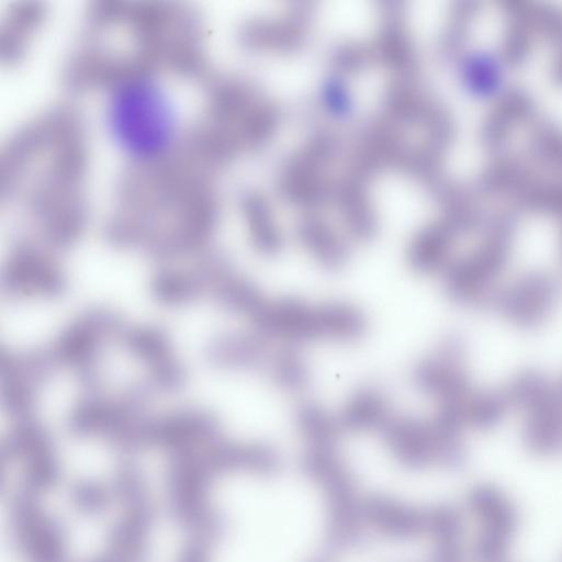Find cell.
Returning a JSON list of instances; mask_svg holds the SVG:
<instances>
[{
    "instance_id": "obj_7",
    "label": "cell",
    "mask_w": 562,
    "mask_h": 562,
    "mask_svg": "<svg viewBox=\"0 0 562 562\" xmlns=\"http://www.w3.org/2000/svg\"><path fill=\"white\" fill-rule=\"evenodd\" d=\"M558 297L559 288L550 274L530 271L499 288L491 306L516 327L532 329L548 319Z\"/></svg>"
},
{
    "instance_id": "obj_21",
    "label": "cell",
    "mask_w": 562,
    "mask_h": 562,
    "mask_svg": "<svg viewBox=\"0 0 562 562\" xmlns=\"http://www.w3.org/2000/svg\"><path fill=\"white\" fill-rule=\"evenodd\" d=\"M296 428L310 447L335 448L340 425L325 408L315 403H303L295 409Z\"/></svg>"
},
{
    "instance_id": "obj_30",
    "label": "cell",
    "mask_w": 562,
    "mask_h": 562,
    "mask_svg": "<svg viewBox=\"0 0 562 562\" xmlns=\"http://www.w3.org/2000/svg\"><path fill=\"white\" fill-rule=\"evenodd\" d=\"M313 562H329V561H328V560H325V559H321V558H319V559L314 560Z\"/></svg>"
},
{
    "instance_id": "obj_26",
    "label": "cell",
    "mask_w": 562,
    "mask_h": 562,
    "mask_svg": "<svg viewBox=\"0 0 562 562\" xmlns=\"http://www.w3.org/2000/svg\"><path fill=\"white\" fill-rule=\"evenodd\" d=\"M546 375L533 369H525L516 373L504 391L510 407L526 411L528 407L547 396L554 390Z\"/></svg>"
},
{
    "instance_id": "obj_5",
    "label": "cell",
    "mask_w": 562,
    "mask_h": 562,
    "mask_svg": "<svg viewBox=\"0 0 562 562\" xmlns=\"http://www.w3.org/2000/svg\"><path fill=\"white\" fill-rule=\"evenodd\" d=\"M121 318L108 308H93L71 322L48 347L56 366L75 369L87 385L97 382L95 361L103 342L120 335Z\"/></svg>"
},
{
    "instance_id": "obj_10",
    "label": "cell",
    "mask_w": 562,
    "mask_h": 562,
    "mask_svg": "<svg viewBox=\"0 0 562 562\" xmlns=\"http://www.w3.org/2000/svg\"><path fill=\"white\" fill-rule=\"evenodd\" d=\"M381 430L385 445L403 467L420 470L435 460L428 423L409 416H390Z\"/></svg>"
},
{
    "instance_id": "obj_27",
    "label": "cell",
    "mask_w": 562,
    "mask_h": 562,
    "mask_svg": "<svg viewBox=\"0 0 562 562\" xmlns=\"http://www.w3.org/2000/svg\"><path fill=\"white\" fill-rule=\"evenodd\" d=\"M302 239L315 259L327 269H338L344 266L347 254L339 240L318 226H305Z\"/></svg>"
},
{
    "instance_id": "obj_20",
    "label": "cell",
    "mask_w": 562,
    "mask_h": 562,
    "mask_svg": "<svg viewBox=\"0 0 562 562\" xmlns=\"http://www.w3.org/2000/svg\"><path fill=\"white\" fill-rule=\"evenodd\" d=\"M318 338L334 340H353L366 329L362 312L348 303H326L315 306Z\"/></svg>"
},
{
    "instance_id": "obj_23",
    "label": "cell",
    "mask_w": 562,
    "mask_h": 562,
    "mask_svg": "<svg viewBox=\"0 0 562 562\" xmlns=\"http://www.w3.org/2000/svg\"><path fill=\"white\" fill-rule=\"evenodd\" d=\"M510 408L504 389L473 390L465 400L464 414L467 425L486 429L497 425Z\"/></svg>"
},
{
    "instance_id": "obj_11",
    "label": "cell",
    "mask_w": 562,
    "mask_h": 562,
    "mask_svg": "<svg viewBox=\"0 0 562 562\" xmlns=\"http://www.w3.org/2000/svg\"><path fill=\"white\" fill-rule=\"evenodd\" d=\"M204 356L209 363L221 369L255 370L266 363L268 351L259 335L228 331L212 338Z\"/></svg>"
},
{
    "instance_id": "obj_28",
    "label": "cell",
    "mask_w": 562,
    "mask_h": 562,
    "mask_svg": "<svg viewBox=\"0 0 562 562\" xmlns=\"http://www.w3.org/2000/svg\"><path fill=\"white\" fill-rule=\"evenodd\" d=\"M530 150L562 171V132L558 127L538 122L530 137Z\"/></svg>"
},
{
    "instance_id": "obj_8",
    "label": "cell",
    "mask_w": 562,
    "mask_h": 562,
    "mask_svg": "<svg viewBox=\"0 0 562 562\" xmlns=\"http://www.w3.org/2000/svg\"><path fill=\"white\" fill-rule=\"evenodd\" d=\"M1 288L9 295L57 297L67 290V279L59 266L42 250L21 244L1 271Z\"/></svg>"
},
{
    "instance_id": "obj_2",
    "label": "cell",
    "mask_w": 562,
    "mask_h": 562,
    "mask_svg": "<svg viewBox=\"0 0 562 562\" xmlns=\"http://www.w3.org/2000/svg\"><path fill=\"white\" fill-rule=\"evenodd\" d=\"M87 149L78 116L58 109L29 123L2 157L3 193L21 202L45 240L77 241L87 220Z\"/></svg>"
},
{
    "instance_id": "obj_1",
    "label": "cell",
    "mask_w": 562,
    "mask_h": 562,
    "mask_svg": "<svg viewBox=\"0 0 562 562\" xmlns=\"http://www.w3.org/2000/svg\"><path fill=\"white\" fill-rule=\"evenodd\" d=\"M215 225L206 165L184 147L133 164L121 182L106 239L159 261L201 252Z\"/></svg>"
},
{
    "instance_id": "obj_17",
    "label": "cell",
    "mask_w": 562,
    "mask_h": 562,
    "mask_svg": "<svg viewBox=\"0 0 562 562\" xmlns=\"http://www.w3.org/2000/svg\"><path fill=\"white\" fill-rule=\"evenodd\" d=\"M390 416L384 393L374 386H363L349 397L338 422L341 428L359 432L382 428Z\"/></svg>"
},
{
    "instance_id": "obj_15",
    "label": "cell",
    "mask_w": 562,
    "mask_h": 562,
    "mask_svg": "<svg viewBox=\"0 0 562 562\" xmlns=\"http://www.w3.org/2000/svg\"><path fill=\"white\" fill-rule=\"evenodd\" d=\"M524 412V436L531 447L550 450L562 442V397L557 385Z\"/></svg>"
},
{
    "instance_id": "obj_4",
    "label": "cell",
    "mask_w": 562,
    "mask_h": 562,
    "mask_svg": "<svg viewBox=\"0 0 562 562\" xmlns=\"http://www.w3.org/2000/svg\"><path fill=\"white\" fill-rule=\"evenodd\" d=\"M515 220L499 214L487 224L480 247L463 258L448 263L443 272V288L456 303L471 306H491L498 291L512 250Z\"/></svg>"
},
{
    "instance_id": "obj_16",
    "label": "cell",
    "mask_w": 562,
    "mask_h": 562,
    "mask_svg": "<svg viewBox=\"0 0 562 562\" xmlns=\"http://www.w3.org/2000/svg\"><path fill=\"white\" fill-rule=\"evenodd\" d=\"M45 9L41 2L16 3L3 21L1 29L2 58L13 61L26 50L34 34L41 27Z\"/></svg>"
},
{
    "instance_id": "obj_24",
    "label": "cell",
    "mask_w": 562,
    "mask_h": 562,
    "mask_svg": "<svg viewBox=\"0 0 562 562\" xmlns=\"http://www.w3.org/2000/svg\"><path fill=\"white\" fill-rule=\"evenodd\" d=\"M486 123L487 143L492 146L502 144L513 125L518 120L529 116L532 112L531 100L520 91H512L504 95Z\"/></svg>"
},
{
    "instance_id": "obj_22",
    "label": "cell",
    "mask_w": 562,
    "mask_h": 562,
    "mask_svg": "<svg viewBox=\"0 0 562 562\" xmlns=\"http://www.w3.org/2000/svg\"><path fill=\"white\" fill-rule=\"evenodd\" d=\"M452 235L448 229H430L422 234L409 250L411 266L418 273H432L449 263Z\"/></svg>"
},
{
    "instance_id": "obj_25",
    "label": "cell",
    "mask_w": 562,
    "mask_h": 562,
    "mask_svg": "<svg viewBox=\"0 0 562 562\" xmlns=\"http://www.w3.org/2000/svg\"><path fill=\"white\" fill-rule=\"evenodd\" d=\"M273 382L286 392L304 391L311 380L310 369L299 350L285 347L274 353L270 360Z\"/></svg>"
},
{
    "instance_id": "obj_29",
    "label": "cell",
    "mask_w": 562,
    "mask_h": 562,
    "mask_svg": "<svg viewBox=\"0 0 562 562\" xmlns=\"http://www.w3.org/2000/svg\"><path fill=\"white\" fill-rule=\"evenodd\" d=\"M557 389H558V391H559V393H560V395L562 397V378H561L559 384L557 385Z\"/></svg>"
},
{
    "instance_id": "obj_9",
    "label": "cell",
    "mask_w": 562,
    "mask_h": 562,
    "mask_svg": "<svg viewBox=\"0 0 562 562\" xmlns=\"http://www.w3.org/2000/svg\"><path fill=\"white\" fill-rule=\"evenodd\" d=\"M252 323L261 336L295 342L318 338L315 306L296 297L268 301Z\"/></svg>"
},
{
    "instance_id": "obj_19",
    "label": "cell",
    "mask_w": 562,
    "mask_h": 562,
    "mask_svg": "<svg viewBox=\"0 0 562 562\" xmlns=\"http://www.w3.org/2000/svg\"><path fill=\"white\" fill-rule=\"evenodd\" d=\"M120 335L125 348L142 360L149 372L161 370L177 361L169 338L157 327H124Z\"/></svg>"
},
{
    "instance_id": "obj_14",
    "label": "cell",
    "mask_w": 562,
    "mask_h": 562,
    "mask_svg": "<svg viewBox=\"0 0 562 562\" xmlns=\"http://www.w3.org/2000/svg\"><path fill=\"white\" fill-rule=\"evenodd\" d=\"M149 291L158 303L184 305L209 294V278L200 262L190 270L165 269L151 278Z\"/></svg>"
},
{
    "instance_id": "obj_3",
    "label": "cell",
    "mask_w": 562,
    "mask_h": 562,
    "mask_svg": "<svg viewBox=\"0 0 562 562\" xmlns=\"http://www.w3.org/2000/svg\"><path fill=\"white\" fill-rule=\"evenodd\" d=\"M106 124L134 164L160 160L177 149L173 103L153 72L124 76L109 86Z\"/></svg>"
},
{
    "instance_id": "obj_13",
    "label": "cell",
    "mask_w": 562,
    "mask_h": 562,
    "mask_svg": "<svg viewBox=\"0 0 562 562\" xmlns=\"http://www.w3.org/2000/svg\"><path fill=\"white\" fill-rule=\"evenodd\" d=\"M301 467L322 487L327 502L355 496L352 476L335 448L310 447L302 456Z\"/></svg>"
},
{
    "instance_id": "obj_18",
    "label": "cell",
    "mask_w": 562,
    "mask_h": 562,
    "mask_svg": "<svg viewBox=\"0 0 562 562\" xmlns=\"http://www.w3.org/2000/svg\"><path fill=\"white\" fill-rule=\"evenodd\" d=\"M209 295L223 310L251 321L268 302L256 284L234 271L217 281Z\"/></svg>"
},
{
    "instance_id": "obj_12",
    "label": "cell",
    "mask_w": 562,
    "mask_h": 562,
    "mask_svg": "<svg viewBox=\"0 0 562 562\" xmlns=\"http://www.w3.org/2000/svg\"><path fill=\"white\" fill-rule=\"evenodd\" d=\"M364 520L381 533L407 540L425 532V514L385 496H371L362 504Z\"/></svg>"
},
{
    "instance_id": "obj_6",
    "label": "cell",
    "mask_w": 562,
    "mask_h": 562,
    "mask_svg": "<svg viewBox=\"0 0 562 562\" xmlns=\"http://www.w3.org/2000/svg\"><path fill=\"white\" fill-rule=\"evenodd\" d=\"M415 386L440 403L465 398L474 389L467 369V349L461 337L441 339L435 352L418 361L413 371Z\"/></svg>"
}]
</instances>
